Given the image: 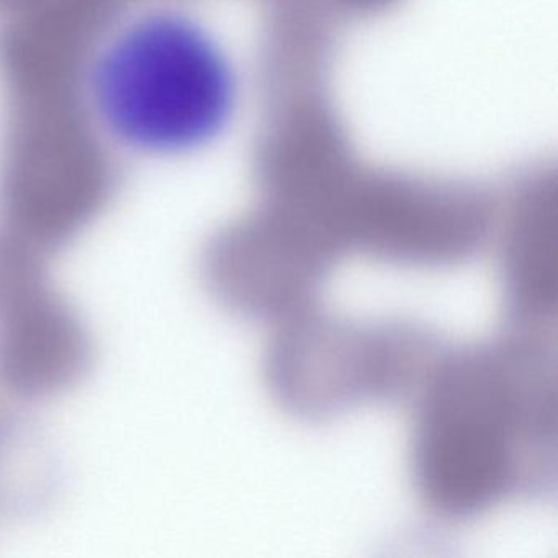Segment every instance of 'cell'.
I'll list each match as a JSON object with an SVG mask.
<instances>
[{"label":"cell","mask_w":558,"mask_h":558,"mask_svg":"<svg viewBox=\"0 0 558 558\" xmlns=\"http://www.w3.org/2000/svg\"><path fill=\"white\" fill-rule=\"evenodd\" d=\"M411 472L437 518L465 522L557 480L554 335L515 331L440 352L417 388Z\"/></svg>","instance_id":"1"},{"label":"cell","mask_w":558,"mask_h":558,"mask_svg":"<svg viewBox=\"0 0 558 558\" xmlns=\"http://www.w3.org/2000/svg\"><path fill=\"white\" fill-rule=\"evenodd\" d=\"M81 109L110 148L182 159L217 145L240 107V74L220 35L187 9L146 5L120 15L90 45Z\"/></svg>","instance_id":"2"},{"label":"cell","mask_w":558,"mask_h":558,"mask_svg":"<svg viewBox=\"0 0 558 558\" xmlns=\"http://www.w3.org/2000/svg\"><path fill=\"white\" fill-rule=\"evenodd\" d=\"M440 352L424 326L351 322L312 305L279 323L264 372L286 413L326 423L361 404L417 391Z\"/></svg>","instance_id":"3"},{"label":"cell","mask_w":558,"mask_h":558,"mask_svg":"<svg viewBox=\"0 0 558 558\" xmlns=\"http://www.w3.org/2000/svg\"><path fill=\"white\" fill-rule=\"evenodd\" d=\"M342 253L323 234L282 214L221 231L202 254L210 295L241 318L277 322L315 305Z\"/></svg>","instance_id":"4"},{"label":"cell","mask_w":558,"mask_h":558,"mask_svg":"<svg viewBox=\"0 0 558 558\" xmlns=\"http://www.w3.org/2000/svg\"><path fill=\"white\" fill-rule=\"evenodd\" d=\"M90 365L89 331L48 282L45 257L0 247V384L24 400H47L76 387Z\"/></svg>","instance_id":"5"},{"label":"cell","mask_w":558,"mask_h":558,"mask_svg":"<svg viewBox=\"0 0 558 558\" xmlns=\"http://www.w3.org/2000/svg\"><path fill=\"white\" fill-rule=\"evenodd\" d=\"M486 238L488 217L469 201L381 195L349 220L351 251L393 266H459L482 253Z\"/></svg>","instance_id":"6"},{"label":"cell","mask_w":558,"mask_h":558,"mask_svg":"<svg viewBox=\"0 0 558 558\" xmlns=\"http://www.w3.org/2000/svg\"><path fill=\"white\" fill-rule=\"evenodd\" d=\"M557 231L551 208L527 207L502 241L499 270L509 329L551 335L557 316Z\"/></svg>","instance_id":"7"}]
</instances>
